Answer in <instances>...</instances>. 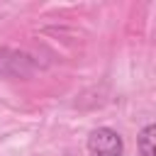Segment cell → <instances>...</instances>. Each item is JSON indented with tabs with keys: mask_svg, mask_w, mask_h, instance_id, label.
I'll use <instances>...</instances> for the list:
<instances>
[{
	"mask_svg": "<svg viewBox=\"0 0 156 156\" xmlns=\"http://www.w3.org/2000/svg\"><path fill=\"white\" fill-rule=\"evenodd\" d=\"M85 146H88V154L90 156H122V151H124L122 136L115 129H110V127L93 129Z\"/></svg>",
	"mask_w": 156,
	"mask_h": 156,
	"instance_id": "cell-1",
	"label": "cell"
},
{
	"mask_svg": "<svg viewBox=\"0 0 156 156\" xmlns=\"http://www.w3.org/2000/svg\"><path fill=\"white\" fill-rule=\"evenodd\" d=\"M156 134V127L154 124H146L144 129H141V134H139V139H136V149H139V156H156V151H154V136Z\"/></svg>",
	"mask_w": 156,
	"mask_h": 156,
	"instance_id": "cell-2",
	"label": "cell"
}]
</instances>
